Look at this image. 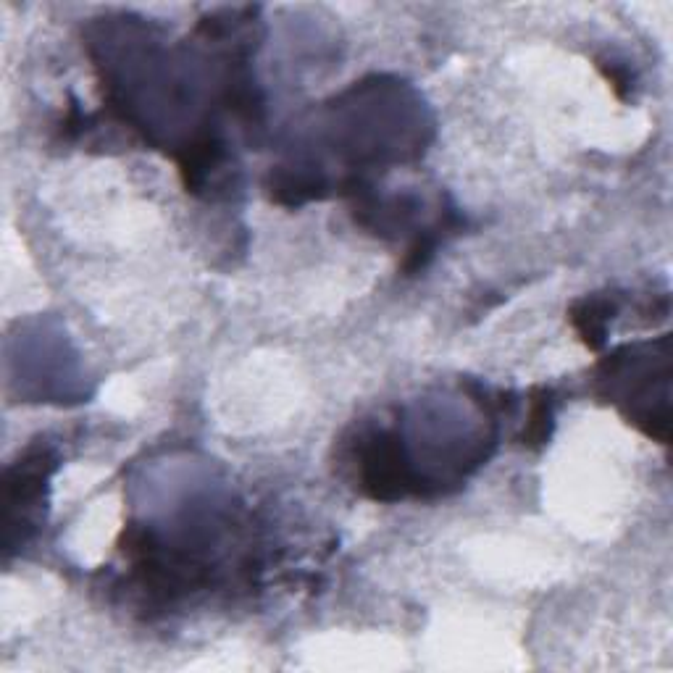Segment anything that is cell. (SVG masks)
Here are the masks:
<instances>
[{"label": "cell", "instance_id": "6da1fadb", "mask_svg": "<svg viewBox=\"0 0 673 673\" xmlns=\"http://www.w3.org/2000/svg\"><path fill=\"white\" fill-rule=\"evenodd\" d=\"M613 311H616V305L605 298H587L571 308V321H574L576 332L581 334V340L587 342V348H603L608 319Z\"/></svg>", "mask_w": 673, "mask_h": 673}, {"label": "cell", "instance_id": "7a4b0ae2", "mask_svg": "<svg viewBox=\"0 0 673 673\" xmlns=\"http://www.w3.org/2000/svg\"><path fill=\"white\" fill-rule=\"evenodd\" d=\"M550 421H553V405H550V397L542 395L534 400L532 405V418H529V426H526L524 440L529 445H542V442L550 437Z\"/></svg>", "mask_w": 673, "mask_h": 673}]
</instances>
